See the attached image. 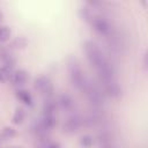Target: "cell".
<instances>
[{
  "label": "cell",
  "mask_w": 148,
  "mask_h": 148,
  "mask_svg": "<svg viewBox=\"0 0 148 148\" xmlns=\"http://www.w3.org/2000/svg\"><path fill=\"white\" fill-rule=\"evenodd\" d=\"M34 87L37 91H39L42 95L50 96L53 92V84L52 81L47 76H38L34 81Z\"/></svg>",
  "instance_id": "cell-3"
},
{
  "label": "cell",
  "mask_w": 148,
  "mask_h": 148,
  "mask_svg": "<svg viewBox=\"0 0 148 148\" xmlns=\"http://www.w3.org/2000/svg\"><path fill=\"white\" fill-rule=\"evenodd\" d=\"M58 103H59V105H60L64 110H71V109H73V106H74V101H73V98H72L69 95H67V94L60 95L59 98H58Z\"/></svg>",
  "instance_id": "cell-9"
},
{
  "label": "cell",
  "mask_w": 148,
  "mask_h": 148,
  "mask_svg": "<svg viewBox=\"0 0 148 148\" xmlns=\"http://www.w3.org/2000/svg\"><path fill=\"white\" fill-rule=\"evenodd\" d=\"M56 106H57V104H56L53 101H51V99L45 101V103L43 104V111H44V114H54Z\"/></svg>",
  "instance_id": "cell-14"
},
{
  "label": "cell",
  "mask_w": 148,
  "mask_h": 148,
  "mask_svg": "<svg viewBox=\"0 0 148 148\" xmlns=\"http://www.w3.org/2000/svg\"><path fill=\"white\" fill-rule=\"evenodd\" d=\"M13 68L9 66H1L0 67V82H7L12 79Z\"/></svg>",
  "instance_id": "cell-12"
},
{
  "label": "cell",
  "mask_w": 148,
  "mask_h": 148,
  "mask_svg": "<svg viewBox=\"0 0 148 148\" xmlns=\"http://www.w3.org/2000/svg\"><path fill=\"white\" fill-rule=\"evenodd\" d=\"M91 25L101 35H108L110 32V25L104 18H101V17L92 18L91 20Z\"/></svg>",
  "instance_id": "cell-5"
},
{
  "label": "cell",
  "mask_w": 148,
  "mask_h": 148,
  "mask_svg": "<svg viewBox=\"0 0 148 148\" xmlns=\"http://www.w3.org/2000/svg\"><path fill=\"white\" fill-rule=\"evenodd\" d=\"M80 126H81V119L77 116H72L64 124V132H66V133L76 132Z\"/></svg>",
  "instance_id": "cell-6"
},
{
  "label": "cell",
  "mask_w": 148,
  "mask_h": 148,
  "mask_svg": "<svg viewBox=\"0 0 148 148\" xmlns=\"http://www.w3.org/2000/svg\"><path fill=\"white\" fill-rule=\"evenodd\" d=\"M46 148H61V147H60V145H59V143H57V142H52V143L47 145V146H46Z\"/></svg>",
  "instance_id": "cell-18"
},
{
  "label": "cell",
  "mask_w": 148,
  "mask_h": 148,
  "mask_svg": "<svg viewBox=\"0 0 148 148\" xmlns=\"http://www.w3.org/2000/svg\"><path fill=\"white\" fill-rule=\"evenodd\" d=\"M80 145L82 148H91V146L94 145V139L91 135H82L80 138Z\"/></svg>",
  "instance_id": "cell-16"
},
{
  "label": "cell",
  "mask_w": 148,
  "mask_h": 148,
  "mask_svg": "<svg viewBox=\"0 0 148 148\" xmlns=\"http://www.w3.org/2000/svg\"><path fill=\"white\" fill-rule=\"evenodd\" d=\"M0 61L3 64V66L13 67V65H14V58H13V56L10 54V52L8 50H5V49H1L0 50Z\"/></svg>",
  "instance_id": "cell-11"
},
{
  "label": "cell",
  "mask_w": 148,
  "mask_h": 148,
  "mask_svg": "<svg viewBox=\"0 0 148 148\" xmlns=\"http://www.w3.org/2000/svg\"><path fill=\"white\" fill-rule=\"evenodd\" d=\"M29 79V75H28V72L24 71V69H17L15 72H13V75H12V83L15 86V87H21V86H24L27 83Z\"/></svg>",
  "instance_id": "cell-4"
},
{
  "label": "cell",
  "mask_w": 148,
  "mask_h": 148,
  "mask_svg": "<svg viewBox=\"0 0 148 148\" xmlns=\"http://www.w3.org/2000/svg\"><path fill=\"white\" fill-rule=\"evenodd\" d=\"M102 148H111V147H102Z\"/></svg>",
  "instance_id": "cell-19"
},
{
  "label": "cell",
  "mask_w": 148,
  "mask_h": 148,
  "mask_svg": "<svg viewBox=\"0 0 148 148\" xmlns=\"http://www.w3.org/2000/svg\"><path fill=\"white\" fill-rule=\"evenodd\" d=\"M39 120H40L42 125H43L49 132H50V131L56 126V124H57V119H56L54 114H43V118L39 119Z\"/></svg>",
  "instance_id": "cell-10"
},
{
  "label": "cell",
  "mask_w": 148,
  "mask_h": 148,
  "mask_svg": "<svg viewBox=\"0 0 148 148\" xmlns=\"http://www.w3.org/2000/svg\"><path fill=\"white\" fill-rule=\"evenodd\" d=\"M15 95H16V98H17L20 102H22L24 105H27V106H32V104H34L32 96H31V94H30L28 90H25V89H17Z\"/></svg>",
  "instance_id": "cell-8"
},
{
  "label": "cell",
  "mask_w": 148,
  "mask_h": 148,
  "mask_svg": "<svg viewBox=\"0 0 148 148\" xmlns=\"http://www.w3.org/2000/svg\"><path fill=\"white\" fill-rule=\"evenodd\" d=\"M24 119H25V112H24V110L21 109V108L16 109L15 112H14V114H13V118H12L13 124L20 125V124H22L24 121Z\"/></svg>",
  "instance_id": "cell-13"
},
{
  "label": "cell",
  "mask_w": 148,
  "mask_h": 148,
  "mask_svg": "<svg viewBox=\"0 0 148 148\" xmlns=\"http://www.w3.org/2000/svg\"><path fill=\"white\" fill-rule=\"evenodd\" d=\"M15 134H16V132H15L14 128H12V127H5L2 130V132H1V138H3V139H10Z\"/></svg>",
  "instance_id": "cell-17"
},
{
  "label": "cell",
  "mask_w": 148,
  "mask_h": 148,
  "mask_svg": "<svg viewBox=\"0 0 148 148\" xmlns=\"http://www.w3.org/2000/svg\"><path fill=\"white\" fill-rule=\"evenodd\" d=\"M68 69H69V77H71V81H72L73 86L76 87L77 89L84 90L87 88V86H88V82H87L84 73L82 72V69L79 66V64L75 60L69 61Z\"/></svg>",
  "instance_id": "cell-2"
},
{
  "label": "cell",
  "mask_w": 148,
  "mask_h": 148,
  "mask_svg": "<svg viewBox=\"0 0 148 148\" xmlns=\"http://www.w3.org/2000/svg\"><path fill=\"white\" fill-rule=\"evenodd\" d=\"M12 36V30L9 27H6V25H2L0 27V43H3V42H7Z\"/></svg>",
  "instance_id": "cell-15"
},
{
  "label": "cell",
  "mask_w": 148,
  "mask_h": 148,
  "mask_svg": "<svg viewBox=\"0 0 148 148\" xmlns=\"http://www.w3.org/2000/svg\"><path fill=\"white\" fill-rule=\"evenodd\" d=\"M83 47H84V52L87 54V58L89 60V62L91 64V66H94L95 68H99L102 65H104L106 62L105 58L103 57L101 50L98 49V46L94 43V42H90V40H87L84 42L83 44Z\"/></svg>",
  "instance_id": "cell-1"
},
{
  "label": "cell",
  "mask_w": 148,
  "mask_h": 148,
  "mask_svg": "<svg viewBox=\"0 0 148 148\" xmlns=\"http://www.w3.org/2000/svg\"><path fill=\"white\" fill-rule=\"evenodd\" d=\"M7 148H9V147H7ZM16 148H20V147H16Z\"/></svg>",
  "instance_id": "cell-20"
},
{
  "label": "cell",
  "mask_w": 148,
  "mask_h": 148,
  "mask_svg": "<svg viewBox=\"0 0 148 148\" xmlns=\"http://www.w3.org/2000/svg\"><path fill=\"white\" fill-rule=\"evenodd\" d=\"M84 91L87 92V96H88L89 101H90L92 104H96V105L101 104V102H102V94L99 92L98 89H96L95 87L88 84L87 88L84 89Z\"/></svg>",
  "instance_id": "cell-7"
}]
</instances>
